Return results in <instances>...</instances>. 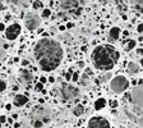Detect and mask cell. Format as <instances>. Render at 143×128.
Masks as SVG:
<instances>
[{"mask_svg":"<svg viewBox=\"0 0 143 128\" xmlns=\"http://www.w3.org/2000/svg\"><path fill=\"white\" fill-rule=\"evenodd\" d=\"M33 54L41 71L44 72H51L56 69L63 59V49L58 41L52 39L40 40L35 46Z\"/></svg>","mask_w":143,"mask_h":128,"instance_id":"6da1fadb","label":"cell"},{"mask_svg":"<svg viewBox=\"0 0 143 128\" xmlns=\"http://www.w3.org/2000/svg\"><path fill=\"white\" fill-rule=\"evenodd\" d=\"M125 113L128 118L143 128V85L135 86L127 96Z\"/></svg>","mask_w":143,"mask_h":128,"instance_id":"7a4b0ae2","label":"cell"},{"mask_svg":"<svg viewBox=\"0 0 143 128\" xmlns=\"http://www.w3.org/2000/svg\"><path fill=\"white\" fill-rule=\"evenodd\" d=\"M119 53L111 45H100L92 51V62L100 71H110L119 60Z\"/></svg>","mask_w":143,"mask_h":128,"instance_id":"3957f363","label":"cell"},{"mask_svg":"<svg viewBox=\"0 0 143 128\" xmlns=\"http://www.w3.org/2000/svg\"><path fill=\"white\" fill-rule=\"evenodd\" d=\"M110 87H111V90L114 92L121 94L128 88V80L123 76H116L110 82Z\"/></svg>","mask_w":143,"mask_h":128,"instance_id":"277c9868","label":"cell"},{"mask_svg":"<svg viewBox=\"0 0 143 128\" xmlns=\"http://www.w3.org/2000/svg\"><path fill=\"white\" fill-rule=\"evenodd\" d=\"M78 95H79V90L76 86H73V85H63L62 96H63L64 100H66V101L74 100L76 97H78Z\"/></svg>","mask_w":143,"mask_h":128,"instance_id":"5b68a950","label":"cell"},{"mask_svg":"<svg viewBox=\"0 0 143 128\" xmlns=\"http://www.w3.org/2000/svg\"><path fill=\"white\" fill-rule=\"evenodd\" d=\"M88 128H110V123L102 117H93L88 120Z\"/></svg>","mask_w":143,"mask_h":128,"instance_id":"8992f818","label":"cell"},{"mask_svg":"<svg viewBox=\"0 0 143 128\" xmlns=\"http://www.w3.org/2000/svg\"><path fill=\"white\" fill-rule=\"evenodd\" d=\"M41 21H40V17L36 16V14H28L24 19V24L26 27L30 30V31H35L36 28H38Z\"/></svg>","mask_w":143,"mask_h":128,"instance_id":"52a82bcc","label":"cell"},{"mask_svg":"<svg viewBox=\"0 0 143 128\" xmlns=\"http://www.w3.org/2000/svg\"><path fill=\"white\" fill-rule=\"evenodd\" d=\"M19 33H21V24H19V23H13V24H10V26L5 30V36H6V39L10 40V41L16 40L17 37L19 36Z\"/></svg>","mask_w":143,"mask_h":128,"instance_id":"ba28073f","label":"cell"},{"mask_svg":"<svg viewBox=\"0 0 143 128\" xmlns=\"http://www.w3.org/2000/svg\"><path fill=\"white\" fill-rule=\"evenodd\" d=\"M33 115H35V119H38V120H41L42 123H47V122H50V119H51L50 112H47V110L44 109V108H37V109H35Z\"/></svg>","mask_w":143,"mask_h":128,"instance_id":"9c48e42d","label":"cell"},{"mask_svg":"<svg viewBox=\"0 0 143 128\" xmlns=\"http://www.w3.org/2000/svg\"><path fill=\"white\" fill-rule=\"evenodd\" d=\"M19 80L24 85L31 83L32 80H33V74H32L30 71H27V69H21L19 71Z\"/></svg>","mask_w":143,"mask_h":128,"instance_id":"30bf717a","label":"cell"},{"mask_svg":"<svg viewBox=\"0 0 143 128\" xmlns=\"http://www.w3.org/2000/svg\"><path fill=\"white\" fill-rule=\"evenodd\" d=\"M28 103V97L26 95H21V94H17L14 96V101H13V104L16 105V106H23V105H26Z\"/></svg>","mask_w":143,"mask_h":128,"instance_id":"8fae6325","label":"cell"},{"mask_svg":"<svg viewBox=\"0 0 143 128\" xmlns=\"http://www.w3.org/2000/svg\"><path fill=\"white\" fill-rule=\"evenodd\" d=\"M60 7L63 8V9H69V10H72V9H76V8H79V1H76V0H68V1H62L60 3Z\"/></svg>","mask_w":143,"mask_h":128,"instance_id":"7c38bea8","label":"cell"},{"mask_svg":"<svg viewBox=\"0 0 143 128\" xmlns=\"http://www.w3.org/2000/svg\"><path fill=\"white\" fill-rule=\"evenodd\" d=\"M120 37V28L119 27H112L109 32V41H116Z\"/></svg>","mask_w":143,"mask_h":128,"instance_id":"4fadbf2b","label":"cell"},{"mask_svg":"<svg viewBox=\"0 0 143 128\" xmlns=\"http://www.w3.org/2000/svg\"><path fill=\"white\" fill-rule=\"evenodd\" d=\"M106 106V100L104 99V97H100V99H97L95 101V109L96 110H101V109H104Z\"/></svg>","mask_w":143,"mask_h":128,"instance_id":"5bb4252c","label":"cell"},{"mask_svg":"<svg viewBox=\"0 0 143 128\" xmlns=\"http://www.w3.org/2000/svg\"><path fill=\"white\" fill-rule=\"evenodd\" d=\"M138 71H139L138 64H135L134 62H130V63L128 64V72L130 74H135V73H138Z\"/></svg>","mask_w":143,"mask_h":128,"instance_id":"9a60e30c","label":"cell"},{"mask_svg":"<svg viewBox=\"0 0 143 128\" xmlns=\"http://www.w3.org/2000/svg\"><path fill=\"white\" fill-rule=\"evenodd\" d=\"M83 113H84V106H83V105H77V106L73 109V114L77 115V117L83 115Z\"/></svg>","mask_w":143,"mask_h":128,"instance_id":"2e32d148","label":"cell"},{"mask_svg":"<svg viewBox=\"0 0 143 128\" xmlns=\"http://www.w3.org/2000/svg\"><path fill=\"white\" fill-rule=\"evenodd\" d=\"M88 83H90V78H88V76H87V74H82V78H80V85L87 86Z\"/></svg>","mask_w":143,"mask_h":128,"instance_id":"e0dca14e","label":"cell"},{"mask_svg":"<svg viewBox=\"0 0 143 128\" xmlns=\"http://www.w3.org/2000/svg\"><path fill=\"white\" fill-rule=\"evenodd\" d=\"M5 56H6V53H5V50L3 49V41L0 40V60H3Z\"/></svg>","mask_w":143,"mask_h":128,"instance_id":"ac0fdd59","label":"cell"},{"mask_svg":"<svg viewBox=\"0 0 143 128\" xmlns=\"http://www.w3.org/2000/svg\"><path fill=\"white\" fill-rule=\"evenodd\" d=\"M32 124H33L35 128H41L44 126V123H42L41 120H38V119H33V120H32Z\"/></svg>","mask_w":143,"mask_h":128,"instance_id":"d6986e66","label":"cell"},{"mask_svg":"<svg viewBox=\"0 0 143 128\" xmlns=\"http://www.w3.org/2000/svg\"><path fill=\"white\" fill-rule=\"evenodd\" d=\"M135 45H137V42H135L134 40H129V41H128V45H127V50H132Z\"/></svg>","mask_w":143,"mask_h":128,"instance_id":"ffe728a7","label":"cell"},{"mask_svg":"<svg viewBox=\"0 0 143 128\" xmlns=\"http://www.w3.org/2000/svg\"><path fill=\"white\" fill-rule=\"evenodd\" d=\"M42 5H44V3H41V1H33V4H32V7L35 9H40V8H42Z\"/></svg>","mask_w":143,"mask_h":128,"instance_id":"44dd1931","label":"cell"},{"mask_svg":"<svg viewBox=\"0 0 143 128\" xmlns=\"http://www.w3.org/2000/svg\"><path fill=\"white\" fill-rule=\"evenodd\" d=\"M35 90H36V91H42V90H44V85H42L41 82H38V83L35 86Z\"/></svg>","mask_w":143,"mask_h":128,"instance_id":"7402d4cb","label":"cell"},{"mask_svg":"<svg viewBox=\"0 0 143 128\" xmlns=\"http://www.w3.org/2000/svg\"><path fill=\"white\" fill-rule=\"evenodd\" d=\"M5 88H6V83L3 80H0V92L1 91H5Z\"/></svg>","mask_w":143,"mask_h":128,"instance_id":"603a6c76","label":"cell"},{"mask_svg":"<svg viewBox=\"0 0 143 128\" xmlns=\"http://www.w3.org/2000/svg\"><path fill=\"white\" fill-rule=\"evenodd\" d=\"M110 106H111V108H114V109H115V108H118V106H119L118 100H111V101H110Z\"/></svg>","mask_w":143,"mask_h":128,"instance_id":"cb8c5ba5","label":"cell"},{"mask_svg":"<svg viewBox=\"0 0 143 128\" xmlns=\"http://www.w3.org/2000/svg\"><path fill=\"white\" fill-rule=\"evenodd\" d=\"M50 14H51V10L50 9H44L42 10V17L46 18V17H50Z\"/></svg>","mask_w":143,"mask_h":128,"instance_id":"d4e9b609","label":"cell"},{"mask_svg":"<svg viewBox=\"0 0 143 128\" xmlns=\"http://www.w3.org/2000/svg\"><path fill=\"white\" fill-rule=\"evenodd\" d=\"M110 77H111L110 74H105V76H101V77H100V81H102V82H106V81L110 80Z\"/></svg>","mask_w":143,"mask_h":128,"instance_id":"484cf974","label":"cell"},{"mask_svg":"<svg viewBox=\"0 0 143 128\" xmlns=\"http://www.w3.org/2000/svg\"><path fill=\"white\" fill-rule=\"evenodd\" d=\"M78 80H79V74H78V73H74V74L72 76V81H73V82H77Z\"/></svg>","mask_w":143,"mask_h":128,"instance_id":"4316f807","label":"cell"},{"mask_svg":"<svg viewBox=\"0 0 143 128\" xmlns=\"http://www.w3.org/2000/svg\"><path fill=\"white\" fill-rule=\"evenodd\" d=\"M137 31L139 32V33H142V32H143V23H139V24H138V27H137Z\"/></svg>","mask_w":143,"mask_h":128,"instance_id":"83f0119b","label":"cell"},{"mask_svg":"<svg viewBox=\"0 0 143 128\" xmlns=\"http://www.w3.org/2000/svg\"><path fill=\"white\" fill-rule=\"evenodd\" d=\"M133 3H135V5H139L141 8H143V0H138V1H133Z\"/></svg>","mask_w":143,"mask_h":128,"instance_id":"f1b7e54d","label":"cell"},{"mask_svg":"<svg viewBox=\"0 0 143 128\" xmlns=\"http://www.w3.org/2000/svg\"><path fill=\"white\" fill-rule=\"evenodd\" d=\"M65 80L72 81V74H70V73H65Z\"/></svg>","mask_w":143,"mask_h":128,"instance_id":"f546056e","label":"cell"},{"mask_svg":"<svg viewBox=\"0 0 143 128\" xmlns=\"http://www.w3.org/2000/svg\"><path fill=\"white\" fill-rule=\"evenodd\" d=\"M5 122H6L5 115H0V123H5Z\"/></svg>","mask_w":143,"mask_h":128,"instance_id":"4dcf8cb0","label":"cell"},{"mask_svg":"<svg viewBox=\"0 0 143 128\" xmlns=\"http://www.w3.org/2000/svg\"><path fill=\"white\" fill-rule=\"evenodd\" d=\"M46 81H47L46 77H41V78H40V82H41L42 85H45V83H46Z\"/></svg>","mask_w":143,"mask_h":128,"instance_id":"1f68e13d","label":"cell"},{"mask_svg":"<svg viewBox=\"0 0 143 128\" xmlns=\"http://www.w3.org/2000/svg\"><path fill=\"white\" fill-rule=\"evenodd\" d=\"M73 26H74V23H72V22H69V23H66V24H65V27H66V28H72Z\"/></svg>","mask_w":143,"mask_h":128,"instance_id":"d6a6232c","label":"cell"},{"mask_svg":"<svg viewBox=\"0 0 143 128\" xmlns=\"http://www.w3.org/2000/svg\"><path fill=\"white\" fill-rule=\"evenodd\" d=\"M80 13H82V8H77V10H76V16H79Z\"/></svg>","mask_w":143,"mask_h":128,"instance_id":"836d02e7","label":"cell"},{"mask_svg":"<svg viewBox=\"0 0 143 128\" xmlns=\"http://www.w3.org/2000/svg\"><path fill=\"white\" fill-rule=\"evenodd\" d=\"M6 28H5V24L4 23H0V31H5Z\"/></svg>","mask_w":143,"mask_h":128,"instance_id":"e575fe53","label":"cell"},{"mask_svg":"<svg viewBox=\"0 0 143 128\" xmlns=\"http://www.w3.org/2000/svg\"><path fill=\"white\" fill-rule=\"evenodd\" d=\"M78 67H79V68H83V67H84V62H78Z\"/></svg>","mask_w":143,"mask_h":128,"instance_id":"d590c367","label":"cell"},{"mask_svg":"<svg viewBox=\"0 0 143 128\" xmlns=\"http://www.w3.org/2000/svg\"><path fill=\"white\" fill-rule=\"evenodd\" d=\"M28 60H22V65H24V67H27V65H28Z\"/></svg>","mask_w":143,"mask_h":128,"instance_id":"8d00e7d4","label":"cell"},{"mask_svg":"<svg viewBox=\"0 0 143 128\" xmlns=\"http://www.w3.org/2000/svg\"><path fill=\"white\" fill-rule=\"evenodd\" d=\"M49 82H50V83H54V81H55V78H54V77H52V76H51V77H49Z\"/></svg>","mask_w":143,"mask_h":128,"instance_id":"74e56055","label":"cell"},{"mask_svg":"<svg viewBox=\"0 0 143 128\" xmlns=\"http://www.w3.org/2000/svg\"><path fill=\"white\" fill-rule=\"evenodd\" d=\"M5 109H6V110H10V109H12V105H10V104H6V105H5Z\"/></svg>","mask_w":143,"mask_h":128,"instance_id":"f35d334b","label":"cell"},{"mask_svg":"<svg viewBox=\"0 0 143 128\" xmlns=\"http://www.w3.org/2000/svg\"><path fill=\"white\" fill-rule=\"evenodd\" d=\"M137 54L142 55V54H143V49H142V48H141V49H138V50H137Z\"/></svg>","mask_w":143,"mask_h":128,"instance_id":"ab89813d","label":"cell"},{"mask_svg":"<svg viewBox=\"0 0 143 128\" xmlns=\"http://www.w3.org/2000/svg\"><path fill=\"white\" fill-rule=\"evenodd\" d=\"M86 73H87V76H90V74H91V69L87 68V69H86Z\"/></svg>","mask_w":143,"mask_h":128,"instance_id":"60d3db41","label":"cell"},{"mask_svg":"<svg viewBox=\"0 0 143 128\" xmlns=\"http://www.w3.org/2000/svg\"><path fill=\"white\" fill-rule=\"evenodd\" d=\"M65 28H66V27H65V26H60V27H59V30H60V31H64V30H65Z\"/></svg>","mask_w":143,"mask_h":128,"instance_id":"b9f144b4","label":"cell"},{"mask_svg":"<svg viewBox=\"0 0 143 128\" xmlns=\"http://www.w3.org/2000/svg\"><path fill=\"white\" fill-rule=\"evenodd\" d=\"M8 123L12 124V123H13V118H9V119H8Z\"/></svg>","mask_w":143,"mask_h":128,"instance_id":"7bdbcfd3","label":"cell"},{"mask_svg":"<svg viewBox=\"0 0 143 128\" xmlns=\"http://www.w3.org/2000/svg\"><path fill=\"white\" fill-rule=\"evenodd\" d=\"M123 35H124V36H129V31H124L123 32Z\"/></svg>","mask_w":143,"mask_h":128,"instance_id":"ee69618b","label":"cell"},{"mask_svg":"<svg viewBox=\"0 0 143 128\" xmlns=\"http://www.w3.org/2000/svg\"><path fill=\"white\" fill-rule=\"evenodd\" d=\"M38 101H40V104H44V103H45V100H44V99H40Z\"/></svg>","mask_w":143,"mask_h":128,"instance_id":"f6af8a7d","label":"cell"},{"mask_svg":"<svg viewBox=\"0 0 143 128\" xmlns=\"http://www.w3.org/2000/svg\"><path fill=\"white\" fill-rule=\"evenodd\" d=\"M14 127H16V128H18V127H21V124H19V123H14Z\"/></svg>","mask_w":143,"mask_h":128,"instance_id":"bcb514c9","label":"cell"},{"mask_svg":"<svg viewBox=\"0 0 143 128\" xmlns=\"http://www.w3.org/2000/svg\"><path fill=\"white\" fill-rule=\"evenodd\" d=\"M18 118V114H13V119H17Z\"/></svg>","mask_w":143,"mask_h":128,"instance_id":"7dc6e473","label":"cell"},{"mask_svg":"<svg viewBox=\"0 0 143 128\" xmlns=\"http://www.w3.org/2000/svg\"><path fill=\"white\" fill-rule=\"evenodd\" d=\"M141 64H142V67H143V58L141 59Z\"/></svg>","mask_w":143,"mask_h":128,"instance_id":"c3c4849f","label":"cell"},{"mask_svg":"<svg viewBox=\"0 0 143 128\" xmlns=\"http://www.w3.org/2000/svg\"><path fill=\"white\" fill-rule=\"evenodd\" d=\"M1 8H3V5H1V3H0V9H1Z\"/></svg>","mask_w":143,"mask_h":128,"instance_id":"681fc988","label":"cell"}]
</instances>
